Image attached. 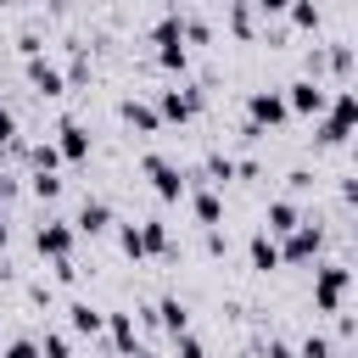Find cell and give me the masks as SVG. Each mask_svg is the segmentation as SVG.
<instances>
[{
	"label": "cell",
	"instance_id": "31",
	"mask_svg": "<svg viewBox=\"0 0 358 358\" xmlns=\"http://www.w3.org/2000/svg\"><path fill=\"white\" fill-rule=\"evenodd\" d=\"M173 358H207V341L190 330V336H179V341H173Z\"/></svg>",
	"mask_w": 358,
	"mask_h": 358
},
{
	"label": "cell",
	"instance_id": "27",
	"mask_svg": "<svg viewBox=\"0 0 358 358\" xmlns=\"http://www.w3.org/2000/svg\"><path fill=\"white\" fill-rule=\"evenodd\" d=\"M324 50H330V73L347 78V73H352V45H347V39H330Z\"/></svg>",
	"mask_w": 358,
	"mask_h": 358
},
{
	"label": "cell",
	"instance_id": "6",
	"mask_svg": "<svg viewBox=\"0 0 358 358\" xmlns=\"http://www.w3.org/2000/svg\"><path fill=\"white\" fill-rule=\"evenodd\" d=\"M280 252H285V268H302V263H319V252H324V224L308 213L285 241H280Z\"/></svg>",
	"mask_w": 358,
	"mask_h": 358
},
{
	"label": "cell",
	"instance_id": "41",
	"mask_svg": "<svg viewBox=\"0 0 358 358\" xmlns=\"http://www.w3.org/2000/svg\"><path fill=\"white\" fill-rule=\"evenodd\" d=\"M336 358H352V352H336Z\"/></svg>",
	"mask_w": 358,
	"mask_h": 358
},
{
	"label": "cell",
	"instance_id": "19",
	"mask_svg": "<svg viewBox=\"0 0 358 358\" xmlns=\"http://www.w3.org/2000/svg\"><path fill=\"white\" fill-rule=\"evenodd\" d=\"M157 319H162V330H168L173 341H179V336H190V308H185L179 296H162V302H157Z\"/></svg>",
	"mask_w": 358,
	"mask_h": 358
},
{
	"label": "cell",
	"instance_id": "28",
	"mask_svg": "<svg viewBox=\"0 0 358 358\" xmlns=\"http://www.w3.org/2000/svg\"><path fill=\"white\" fill-rule=\"evenodd\" d=\"M28 190H34L39 201H56V196H62V173H28Z\"/></svg>",
	"mask_w": 358,
	"mask_h": 358
},
{
	"label": "cell",
	"instance_id": "40",
	"mask_svg": "<svg viewBox=\"0 0 358 358\" xmlns=\"http://www.w3.org/2000/svg\"><path fill=\"white\" fill-rule=\"evenodd\" d=\"M6 157H11V151H6V145H0V168H6Z\"/></svg>",
	"mask_w": 358,
	"mask_h": 358
},
{
	"label": "cell",
	"instance_id": "9",
	"mask_svg": "<svg viewBox=\"0 0 358 358\" xmlns=\"http://www.w3.org/2000/svg\"><path fill=\"white\" fill-rule=\"evenodd\" d=\"M285 106H291V117H324V106H330V90L324 84H313V78H291L285 84Z\"/></svg>",
	"mask_w": 358,
	"mask_h": 358
},
{
	"label": "cell",
	"instance_id": "8",
	"mask_svg": "<svg viewBox=\"0 0 358 358\" xmlns=\"http://www.w3.org/2000/svg\"><path fill=\"white\" fill-rule=\"evenodd\" d=\"M22 78H28V90H34L39 101H56V95H67V67H62V62H50V56H34V62H22Z\"/></svg>",
	"mask_w": 358,
	"mask_h": 358
},
{
	"label": "cell",
	"instance_id": "36",
	"mask_svg": "<svg viewBox=\"0 0 358 358\" xmlns=\"http://www.w3.org/2000/svg\"><path fill=\"white\" fill-rule=\"evenodd\" d=\"M341 201H347V207H358V173H347V179H341Z\"/></svg>",
	"mask_w": 358,
	"mask_h": 358
},
{
	"label": "cell",
	"instance_id": "10",
	"mask_svg": "<svg viewBox=\"0 0 358 358\" xmlns=\"http://www.w3.org/2000/svg\"><path fill=\"white\" fill-rule=\"evenodd\" d=\"M117 117H123L134 134H162V129H168L162 112H157V101H145V95H123V101H117Z\"/></svg>",
	"mask_w": 358,
	"mask_h": 358
},
{
	"label": "cell",
	"instance_id": "32",
	"mask_svg": "<svg viewBox=\"0 0 358 358\" xmlns=\"http://www.w3.org/2000/svg\"><path fill=\"white\" fill-rule=\"evenodd\" d=\"M22 291H28V302H34V308H50V296H56V291H50V280H28Z\"/></svg>",
	"mask_w": 358,
	"mask_h": 358
},
{
	"label": "cell",
	"instance_id": "15",
	"mask_svg": "<svg viewBox=\"0 0 358 358\" xmlns=\"http://www.w3.org/2000/svg\"><path fill=\"white\" fill-rule=\"evenodd\" d=\"M302 218H308V213H302V207H296L291 196H274V201L263 207V229H268L274 241H285V235H291V229H296Z\"/></svg>",
	"mask_w": 358,
	"mask_h": 358
},
{
	"label": "cell",
	"instance_id": "25",
	"mask_svg": "<svg viewBox=\"0 0 358 358\" xmlns=\"http://www.w3.org/2000/svg\"><path fill=\"white\" fill-rule=\"evenodd\" d=\"M296 358H336V341H330L324 330H308V336L296 341Z\"/></svg>",
	"mask_w": 358,
	"mask_h": 358
},
{
	"label": "cell",
	"instance_id": "37",
	"mask_svg": "<svg viewBox=\"0 0 358 358\" xmlns=\"http://www.w3.org/2000/svg\"><path fill=\"white\" fill-rule=\"evenodd\" d=\"M17 190H22V185H17L11 173H0V201H17Z\"/></svg>",
	"mask_w": 358,
	"mask_h": 358
},
{
	"label": "cell",
	"instance_id": "29",
	"mask_svg": "<svg viewBox=\"0 0 358 358\" xmlns=\"http://www.w3.org/2000/svg\"><path fill=\"white\" fill-rule=\"evenodd\" d=\"M0 358H45V352H39V336H11Z\"/></svg>",
	"mask_w": 358,
	"mask_h": 358
},
{
	"label": "cell",
	"instance_id": "30",
	"mask_svg": "<svg viewBox=\"0 0 358 358\" xmlns=\"http://www.w3.org/2000/svg\"><path fill=\"white\" fill-rule=\"evenodd\" d=\"M285 185H291V201H296V196H308V190L319 185V173H313V168H291V173H285Z\"/></svg>",
	"mask_w": 358,
	"mask_h": 358
},
{
	"label": "cell",
	"instance_id": "5",
	"mask_svg": "<svg viewBox=\"0 0 358 358\" xmlns=\"http://www.w3.org/2000/svg\"><path fill=\"white\" fill-rule=\"evenodd\" d=\"M73 241H78V235H73V218H50V213H45V218L34 224V252H39L45 263H67V257H73Z\"/></svg>",
	"mask_w": 358,
	"mask_h": 358
},
{
	"label": "cell",
	"instance_id": "34",
	"mask_svg": "<svg viewBox=\"0 0 358 358\" xmlns=\"http://www.w3.org/2000/svg\"><path fill=\"white\" fill-rule=\"evenodd\" d=\"M201 246H207V257H224V252H229V241H224V229H207V235H201Z\"/></svg>",
	"mask_w": 358,
	"mask_h": 358
},
{
	"label": "cell",
	"instance_id": "35",
	"mask_svg": "<svg viewBox=\"0 0 358 358\" xmlns=\"http://www.w3.org/2000/svg\"><path fill=\"white\" fill-rule=\"evenodd\" d=\"M50 280H56V285H73V280H78V263H73V257H67V263H50Z\"/></svg>",
	"mask_w": 358,
	"mask_h": 358
},
{
	"label": "cell",
	"instance_id": "17",
	"mask_svg": "<svg viewBox=\"0 0 358 358\" xmlns=\"http://www.w3.org/2000/svg\"><path fill=\"white\" fill-rule=\"evenodd\" d=\"M185 201H190V213H196V224H201V229H218V224H224V196H218V190L190 185V196H185Z\"/></svg>",
	"mask_w": 358,
	"mask_h": 358
},
{
	"label": "cell",
	"instance_id": "42",
	"mask_svg": "<svg viewBox=\"0 0 358 358\" xmlns=\"http://www.w3.org/2000/svg\"><path fill=\"white\" fill-rule=\"evenodd\" d=\"M352 358H358V347H352Z\"/></svg>",
	"mask_w": 358,
	"mask_h": 358
},
{
	"label": "cell",
	"instance_id": "20",
	"mask_svg": "<svg viewBox=\"0 0 358 358\" xmlns=\"http://www.w3.org/2000/svg\"><path fill=\"white\" fill-rule=\"evenodd\" d=\"M140 241H145V257H168L173 252V235L162 218H140Z\"/></svg>",
	"mask_w": 358,
	"mask_h": 358
},
{
	"label": "cell",
	"instance_id": "4",
	"mask_svg": "<svg viewBox=\"0 0 358 358\" xmlns=\"http://www.w3.org/2000/svg\"><path fill=\"white\" fill-rule=\"evenodd\" d=\"M347 291H352L347 263H313V313H341Z\"/></svg>",
	"mask_w": 358,
	"mask_h": 358
},
{
	"label": "cell",
	"instance_id": "12",
	"mask_svg": "<svg viewBox=\"0 0 358 358\" xmlns=\"http://www.w3.org/2000/svg\"><path fill=\"white\" fill-rule=\"evenodd\" d=\"M56 151H62V162H90V129L78 123V117H56Z\"/></svg>",
	"mask_w": 358,
	"mask_h": 358
},
{
	"label": "cell",
	"instance_id": "22",
	"mask_svg": "<svg viewBox=\"0 0 358 358\" xmlns=\"http://www.w3.org/2000/svg\"><path fill=\"white\" fill-rule=\"evenodd\" d=\"M28 173H62L56 140H34V145H28Z\"/></svg>",
	"mask_w": 358,
	"mask_h": 358
},
{
	"label": "cell",
	"instance_id": "13",
	"mask_svg": "<svg viewBox=\"0 0 358 358\" xmlns=\"http://www.w3.org/2000/svg\"><path fill=\"white\" fill-rule=\"evenodd\" d=\"M106 229H112V201H106V196H84L78 213H73V235H90V241H95V235H106Z\"/></svg>",
	"mask_w": 358,
	"mask_h": 358
},
{
	"label": "cell",
	"instance_id": "2",
	"mask_svg": "<svg viewBox=\"0 0 358 358\" xmlns=\"http://www.w3.org/2000/svg\"><path fill=\"white\" fill-rule=\"evenodd\" d=\"M151 101H157L162 123H179V129H185V123H190V117L207 106V90H201V84H190V78H173V84H162Z\"/></svg>",
	"mask_w": 358,
	"mask_h": 358
},
{
	"label": "cell",
	"instance_id": "16",
	"mask_svg": "<svg viewBox=\"0 0 358 358\" xmlns=\"http://www.w3.org/2000/svg\"><path fill=\"white\" fill-rule=\"evenodd\" d=\"M67 330H73V336H90V341H95V336L106 330V308H95L90 296H73V302H67Z\"/></svg>",
	"mask_w": 358,
	"mask_h": 358
},
{
	"label": "cell",
	"instance_id": "21",
	"mask_svg": "<svg viewBox=\"0 0 358 358\" xmlns=\"http://www.w3.org/2000/svg\"><path fill=\"white\" fill-rule=\"evenodd\" d=\"M285 22H291L296 34H319V22H324V11H319L313 0H291V6H285Z\"/></svg>",
	"mask_w": 358,
	"mask_h": 358
},
{
	"label": "cell",
	"instance_id": "39",
	"mask_svg": "<svg viewBox=\"0 0 358 358\" xmlns=\"http://www.w3.org/2000/svg\"><path fill=\"white\" fill-rule=\"evenodd\" d=\"M129 358H157V352H151V347H134V352H129Z\"/></svg>",
	"mask_w": 358,
	"mask_h": 358
},
{
	"label": "cell",
	"instance_id": "14",
	"mask_svg": "<svg viewBox=\"0 0 358 358\" xmlns=\"http://www.w3.org/2000/svg\"><path fill=\"white\" fill-rule=\"evenodd\" d=\"M246 263H252L257 274H274V268H285V252H280V241H274L268 229H252V235H246Z\"/></svg>",
	"mask_w": 358,
	"mask_h": 358
},
{
	"label": "cell",
	"instance_id": "1",
	"mask_svg": "<svg viewBox=\"0 0 358 358\" xmlns=\"http://www.w3.org/2000/svg\"><path fill=\"white\" fill-rule=\"evenodd\" d=\"M352 134H358V90H336L330 106H324V117L313 123V145L336 151V145H347Z\"/></svg>",
	"mask_w": 358,
	"mask_h": 358
},
{
	"label": "cell",
	"instance_id": "23",
	"mask_svg": "<svg viewBox=\"0 0 358 358\" xmlns=\"http://www.w3.org/2000/svg\"><path fill=\"white\" fill-rule=\"evenodd\" d=\"M179 22H185V45H213V22L201 17V11H179Z\"/></svg>",
	"mask_w": 358,
	"mask_h": 358
},
{
	"label": "cell",
	"instance_id": "33",
	"mask_svg": "<svg viewBox=\"0 0 358 358\" xmlns=\"http://www.w3.org/2000/svg\"><path fill=\"white\" fill-rule=\"evenodd\" d=\"M257 358H296V347H291V341H285V336H268V341H263V352H257Z\"/></svg>",
	"mask_w": 358,
	"mask_h": 358
},
{
	"label": "cell",
	"instance_id": "7",
	"mask_svg": "<svg viewBox=\"0 0 358 358\" xmlns=\"http://www.w3.org/2000/svg\"><path fill=\"white\" fill-rule=\"evenodd\" d=\"M291 117V106H285V90H246V123L252 129H263V134H274L280 123Z\"/></svg>",
	"mask_w": 358,
	"mask_h": 358
},
{
	"label": "cell",
	"instance_id": "26",
	"mask_svg": "<svg viewBox=\"0 0 358 358\" xmlns=\"http://www.w3.org/2000/svg\"><path fill=\"white\" fill-rule=\"evenodd\" d=\"M39 352L45 358H73V330H39Z\"/></svg>",
	"mask_w": 358,
	"mask_h": 358
},
{
	"label": "cell",
	"instance_id": "3",
	"mask_svg": "<svg viewBox=\"0 0 358 358\" xmlns=\"http://www.w3.org/2000/svg\"><path fill=\"white\" fill-rule=\"evenodd\" d=\"M140 173L151 179L157 201H179V196H190V173H185L173 157H162V151H145V157H140Z\"/></svg>",
	"mask_w": 358,
	"mask_h": 358
},
{
	"label": "cell",
	"instance_id": "38",
	"mask_svg": "<svg viewBox=\"0 0 358 358\" xmlns=\"http://www.w3.org/2000/svg\"><path fill=\"white\" fill-rule=\"evenodd\" d=\"M6 241H11V218L0 213V252H6Z\"/></svg>",
	"mask_w": 358,
	"mask_h": 358
},
{
	"label": "cell",
	"instance_id": "18",
	"mask_svg": "<svg viewBox=\"0 0 358 358\" xmlns=\"http://www.w3.org/2000/svg\"><path fill=\"white\" fill-rule=\"evenodd\" d=\"M224 22H229V34H235L241 45H252V39H257V22H263V17H257V6L235 0V6H224Z\"/></svg>",
	"mask_w": 358,
	"mask_h": 358
},
{
	"label": "cell",
	"instance_id": "24",
	"mask_svg": "<svg viewBox=\"0 0 358 358\" xmlns=\"http://www.w3.org/2000/svg\"><path fill=\"white\" fill-rule=\"evenodd\" d=\"M117 252H123L129 263H145V241H140V224H134V218L117 224Z\"/></svg>",
	"mask_w": 358,
	"mask_h": 358
},
{
	"label": "cell",
	"instance_id": "11",
	"mask_svg": "<svg viewBox=\"0 0 358 358\" xmlns=\"http://www.w3.org/2000/svg\"><path fill=\"white\" fill-rule=\"evenodd\" d=\"M106 341H112V358H129L134 347H145L140 324H134V308H112L106 313Z\"/></svg>",
	"mask_w": 358,
	"mask_h": 358
}]
</instances>
